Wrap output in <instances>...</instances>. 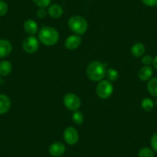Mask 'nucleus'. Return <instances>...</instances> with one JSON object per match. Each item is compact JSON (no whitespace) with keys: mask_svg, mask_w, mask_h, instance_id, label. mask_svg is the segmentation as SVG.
<instances>
[{"mask_svg":"<svg viewBox=\"0 0 157 157\" xmlns=\"http://www.w3.org/2000/svg\"><path fill=\"white\" fill-rule=\"evenodd\" d=\"M82 43V39L80 36H76V35H72V36H69L65 41V46L66 49L73 50V49H77L78 46H80Z\"/></svg>","mask_w":157,"mask_h":157,"instance_id":"nucleus-8","label":"nucleus"},{"mask_svg":"<svg viewBox=\"0 0 157 157\" xmlns=\"http://www.w3.org/2000/svg\"><path fill=\"white\" fill-rule=\"evenodd\" d=\"M152 62H153V59L150 56H144L143 59H142V63L144 65H146V66H149L150 64H152Z\"/></svg>","mask_w":157,"mask_h":157,"instance_id":"nucleus-24","label":"nucleus"},{"mask_svg":"<svg viewBox=\"0 0 157 157\" xmlns=\"http://www.w3.org/2000/svg\"><path fill=\"white\" fill-rule=\"evenodd\" d=\"M147 89L152 96L157 98V77L149 79L147 84Z\"/></svg>","mask_w":157,"mask_h":157,"instance_id":"nucleus-17","label":"nucleus"},{"mask_svg":"<svg viewBox=\"0 0 157 157\" xmlns=\"http://www.w3.org/2000/svg\"><path fill=\"white\" fill-rule=\"evenodd\" d=\"M64 140L69 145H75L78 141V133L73 127H68L65 129L63 133Z\"/></svg>","mask_w":157,"mask_h":157,"instance_id":"nucleus-7","label":"nucleus"},{"mask_svg":"<svg viewBox=\"0 0 157 157\" xmlns=\"http://www.w3.org/2000/svg\"><path fill=\"white\" fill-rule=\"evenodd\" d=\"M142 2L147 6L152 7L157 6V0H142Z\"/></svg>","mask_w":157,"mask_h":157,"instance_id":"nucleus-27","label":"nucleus"},{"mask_svg":"<svg viewBox=\"0 0 157 157\" xmlns=\"http://www.w3.org/2000/svg\"><path fill=\"white\" fill-rule=\"evenodd\" d=\"M11 107V101L7 96L0 94V115L5 114Z\"/></svg>","mask_w":157,"mask_h":157,"instance_id":"nucleus-12","label":"nucleus"},{"mask_svg":"<svg viewBox=\"0 0 157 157\" xmlns=\"http://www.w3.org/2000/svg\"><path fill=\"white\" fill-rule=\"evenodd\" d=\"M69 26L72 32L78 35H82L86 32L88 22L80 16H74L69 20Z\"/></svg>","mask_w":157,"mask_h":157,"instance_id":"nucleus-3","label":"nucleus"},{"mask_svg":"<svg viewBox=\"0 0 157 157\" xmlns=\"http://www.w3.org/2000/svg\"><path fill=\"white\" fill-rule=\"evenodd\" d=\"M8 12V6L4 1L0 0V16H3Z\"/></svg>","mask_w":157,"mask_h":157,"instance_id":"nucleus-23","label":"nucleus"},{"mask_svg":"<svg viewBox=\"0 0 157 157\" xmlns=\"http://www.w3.org/2000/svg\"><path fill=\"white\" fill-rule=\"evenodd\" d=\"M105 72L106 70L104 65L97 61L90 63L87 67L86 70L89 78L90 80L95 81V82L102 80L105 75Z\"/></svg>","mask_w":157,"mask_h":157,"instance_id":"nucleus-2","label":"nucleus"},{"mask_svg":"<svg viewBox=\"0 0 157 157\" xmlns=\"http://www.w3.org/2000/svg\"><path fill=\"white\" fill-rule=\"evenodd\" d=\"M155 105H157V99H156V101H155Z\"/></svg>","mask_w":157,"mask_h":157,"instance_id":"nucleus-29","label":"nucleus"},{"mask_svg":"<svg viewBox=\"0 0 157 157\" xmlns=\"http://www.w3.org/2000/svg\"><path fill=\"white\" fill-rule=\"evenodd\" d=\"M13 66L9 61H2L0 63V75L6 76L12 72Z\"/></svg>","mask_w":157,"mask_h":157,"instance_id":"nucleus-16","label":"nucleus"},{"mask_svg":"<svg viewBox=\"0 0 157 157\" xmlns=\"http://www.w3.org/2000/svg\"><path fill=\"white\" fill-rule=\"evenodd\" d=\"M152 64H153V66L157 69V56L153 59V62H152Z\"/></svg>","mask_w":157,"mask_h":157,"instance_id":"nucleus-28","label":"nucleus"},{"mask_svg":"<svg viewBox=\"0 0 157 157\" xmlns=\"http://www.w3.org/2000/svg\"><path fill=\"white\" fill-rule=\"evenodd\" d=\"M63 102H64L65 106L72 111H76L81 105L80 99L73 93L66 94L63 99Z\"/></svg>","mask_w":157,"mask_h":157,"instance_id":"nucleus-5","label":"nucleus"},{"mask_svg":"<svg viewBox=\"0 0 157 157\" xmlns=\"http://www.w3.org/2000/svg\"><path fill=\"white\" fill-rule=\"evenodd\" d=\"M46 16H47V12L45 9L40 8L37 11V16L39 19H44V18H46Z\"/></svg>","mask_w":157,"mask_h":157,"instance_id":"nucleus-26","label":"nucleus"},{"mask_svg":"<svg viewBox=\"0 0 157 157\" xmlns=\"http://www.w3.org/2000/svg\"><path fill=\"white\" fill-rule=\"evenodd\" d=\"M138 155L139 157H154V152L149 148L144 147L140 149Z\"/></svg>","mask_w":157,"mask_h":157,"instance_id":"nucleus-21","label":"nucleus"},{"mask_svg":"<svg viewBox=\"0 0 157 157\" xmlns=\"http://www.w3.org/2000/svg\"><path fill=\"white\" fill-rule=\"evenodd\" d=\"M33 2L39 8H46L50 5L52 0H33Z\"/></svg>","mask_w":157,"mask_h":157,"instance_id":"nucleus-22","label":"nucleus"},{"mask_svg":"<svg viewBox=\"0 0 157 157\" xmlns=\"http://www.w3.org/2000/svg\"><path fill=\"white\" fill-rule=\"evenodd\" d=\"M13 46L6 39H0V59L6 57L12 52Z\"/></svg>","mask_w":157,"mask_h":157,"instance_id":"nucleus-10","label":"nucleus"},{"mask_svg":"<svg viewBox=\"0 0 157 157\" xmlns=\"http://www.w3.org/2000/svg\"><path fill=\"white\" fill-rule=\"evenodd\" d=\"M142 107L146 112H150L154 107L153 101L149 98H146L142 101Z\"/></svg>","mask_w":157,"mask_h":157,"instance_id":"nucleus-18","label":"nucleus"},{"mask_svg":"<svg viewBox=\"0 0 157 157\" xmlns=\"http://www.w3.org/2000/svg\"><path fill=\"white\" fill-rule=\"evenodd\" d=\"M23 28L25 33L29 35H31V36L36 34L38 31L37 23L33 19H28V20L25 21L23 25Z\"/></svg>","mask_w":157,"mask_h":157,"instance_id":"nucleus-13","label":"nucleus"},{"mask_svg":"<svg viewBox=\"0 0 157 157\" xmlns=\"http://www.w3.org/2000/svg\"><path fill=\"white\" fill-rule=\"evenodd\" d=\"M72 120H73L74 123H76L78 125H80L83 123L84 120V116L81 112L79 111H75L74 112L73 115H72Z\"/></svg>","mask_w":157,"mask_h":157,"instance_id":"nucleus-20","label":"nucleus"},{"mask_svg":"<svg viewBox=\"0 0 157 157\" xmlns=\"http://www.w3.org/2000/svg\"><path fill=\"white\" fill-rule=\"evenodd\" d=\"M150 144L152 149L155 151H157V132H155L151 138Z\"/></svg>","mask_w":157,"mask_h":157,"instance_id":"nucleus-25","label":"nucleus"},{"mask_svg":"<svg viewBox=\"0 0 157 157\" xmlns=\"http://www.w3.org/2000/svg\"><path fill=\"white\" fill-rule=\"evenodd\" d=\"M48 13L52 18L59 19L63 16V10L61 6H59V4H52L49 7Z\"/></svg>","mask_w":157,"mask_h":157,"instance_id":"nucleus-14","label":"nucleus"},{"mask_svg":"<svg viewBox=\"0 0 157 157\" xmlns=\"http://www.w3.org/2000/svg\"><path fill=\"white\" fill-rule=\"evenodd\" d=\"M146 48L145 46L141 43H136L131 48V53L135 57H140L145 53Z\"/></svg>","mask_w":157,"mask_h":157,"instance_id":"nucleus-15","label":"nucleus"},{"mask_svg":"<svg viewBox=\"0 0 157 157\" xmlns=\"http://www.w3.org/2000/svg\"><path fill=\"white\" fill-rule=\"evenodd\" d=\"M39 43L38 39L33 36H28L22 42V48L27 53H34L38 50Z\"/></svg>","mask_w":157,"mask_h":157,"instance_id":"nucleus-6","label":"nucleus"},{"mask_svg":"<svg viewBox=\"0 0 157 157\" xmlns=\"http://www.w3.org/2000/svg\"><path fill=\"white\" fill-rule=\"evenodd\" d=\"M152 73H153V70L152 68L149 66H146L142 67L140 69L138 73L139 78L142 81H147L149 80L152 77Z\"/></svg>","mask_w":157,"mask_h":157,"instance_id":"nucleus-11","label":"nucleus"},{"mask_svg":"<svg viewBox=\"0 0 157 157\" xmlns=\"http://www.w3.org/2000/svg\"><path fill=\"white\" fill-rule=\"evenodd\" d=\"M0 81H1V79H0Z\"/></svg>","mask_w":157,"mask_h":157,"instance_id":"nucleus-30","label":"nucleus"},{"mask_svg":"<svg viewBox=\"0 0 157 157\" xmlns=\"http://www.w3.org/2000/svg\"><path fill=\"white\" fill-rule=\"evenodd\" d=\"M113 92V84L109 80H102L96 86V93L101 99H108Z\"/></svg>","mask_w":157,"mask_h":157,"instance_id":"nucleus-4","label":"nucleus"},{"mask_svg":"<svg viewBox=\"0 0 157 157\" xmlns=\"http://www.w3.org/2000/svg\"><path fill=\"white\" fill-rule=\"evenodd\" d=\"M49 153L52 155V156L55 157H59L61 156L64 154L65 151H66V147H65L64 145L62 143H54L49 147Z\"/></svg>","mask_w":157,"mask_h":157,"instance_id":"nucleus-9","label":"nucleus"},{"mask_svg":"<svg viewBox=\"0 0 157 157\" xmlns=\"http://www.w3.org/2000/svg\"><path fill=\"white\" fill-rule=\"evenodd\" d=\"M105 75H106L109 81H111V82L117 80L118 77H119L118 72L116 70V69H107L106 72H105Z\"/></svg>","mask_w":157,"mask_h":157,"instance_id":"nucleus-19","label":"nucleus"},{"mask_svg":"<svg viewBox=\"0 0 157 157\" xmlns=\"http://www.w3.org/2000/svg\"><path fill=\"white\" fill-rule=\"evenodd\" d=\"M39 39L46 46H53L59 41V35L56 29L51 26H45L39 31Z\"/></svg>","mask_w":157,"mask_h":157,"instance_id":"nucleus-1","label":"nucleus"}]
</instances>
